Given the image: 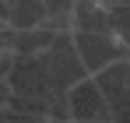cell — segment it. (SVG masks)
<instances>
[{
	"instance_id": "6da1fadb",
	"label": "cell",
	"mask_w": 130,
	"mask_h": 123,
	"mask_svg": "<svg viewBox=\"0 0 130 123\" xmlns=\"http://www.w3.org/2000/svg\"><path fill=\"white\" fill-rule=\"evenodd\" d=\"M11 28H42L46 25V0H11V14H7Z\"/></svg>"
}]
</instances>
